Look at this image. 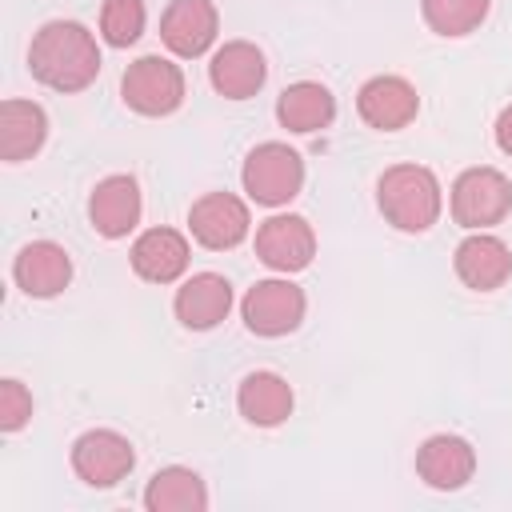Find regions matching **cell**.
<instances>
[{"label":"cell","instance_id":"obj_1","mask_svg":"<svg viewBox=\"0 0 512 512\" xmlns=\"http://www.w3.org/2000/svg\"><path fill=\"white\" fill-rule=\"evenodd\" d=\"M28 68L44 88L56 92H80L100 72V48L96 36L80 20H48L28 48Z\"/></svg>","mask_w":512,"mask_h":512},{"label":"cell","instance_id":"obj_2","mask_svg":"<svg viewBox=\"0 0 512 512\" xmlns=\"http://www.w3.org/2000/svg\"><path fill=\"white\" fill-rule=\"evenodd\" d=\"M376 204L384 220L400 232H428L440 220L444 196L440 180L424 164H392L376 180Z\"/></svg>","mask_w":512,"mask_h":512},{"label":"cell","instance_id":"obj_3","mask_svg":"<svg viewBox=\"0 0 512 512\" xmlns=\"http://www.w3.org/2000/svg\"><path fill=\"white\" fill-rule=\"evenodd\" d=\"M240 180H244L248 200L264 204V208H284L304 188V160L296 148H288L280 140H264L244 156Z\"/></svg>","mask_w":512,"mask_h":512},{"label":"cell","instance_id":"obj_4","mask_svg":"<svg viewBox=\"0 0 512 512\" xmlns=\"http://www.w3.org/2000/svg\"><path fill=\"white\" fill-rule=\"evenodd\" d=\"M120 96L140 116H172L184 104V72L168 56H140L124 68Z\"/></svg>","mask_w":512,"mask_h":512},{"label":"cell","instance_id":"obj_5","mask_svg":"<svg viewBox=\"0 0 512 512\" xmlns=\"http://www.w3.org/2000/svg\"><path fill=\"white\" fill-rule=\"evenodd\" d=\"M448 204H452V220L460 228L484 232L512 212V184L496 168H464L452 184Z\"/></svg>","mask_w":512,"mask_h":512},{"label":"cell","instance_id":"obj_6","mask_svg":"<svg viewBox=\"0 0 512 512\" xmlns=\"http://www.w3.org/2000/svg\"><path fill=\"white\" fill-rule=\"evenodd\" d=\"M304 308H308L304 288L292 284V280H256L244 292V300H240V312H244L248 332L268 336V340L296 332L300 320H304Z\"/></svg>","mask_w":512,"mask_h":512},{"label":"cell","instance_id":"obj_7","mask_svg":"<svg viewBox=\"0 0 512 512\" xmlns=\"http://www.w3.org/2000/svg\"><path fill=\"white\" fill-rule=\"evenodd\" d=\"M136 464V452L128 444V436L112 432V428H92L84 436H76L72 444V472L92 484V488H112L120 484Z\"/></svg>","mask_w":512,"mask_h":512},{"label":"cell","instance_id":"obj_8","mask_svg":"<svg viewBox=\"0 0 512 512\" xmlns=\"http://www.w3.org/2000/svg\"><path fill=\"white\" fill-rule=\"evenodd\" d=\"M188 228H192V240L212 248V252H228L236 248L248 228H252V216H248V204L232 192H204L192 208H188Z\"/></svg>","mask_w":512,"mask_h":512},{"label":"cell","instance_id":"obj_9","mask_svg":"<svg viewBox=\"0 0 512 512\" xmlns=\"http://www.w3.org/2000/svg\"><path fill=\"white\" fill-rule=\"evenodd\" d=\"M256 256L272 268V272H300L312 264L316 256V232L304 216L296 212H280V216H268L260 228H256Z\"/></svg>","mask_w":512,"mask_h":512},{"label":"cell","instance_id":"obj_10","mask_svg":"<svg viewBox=\"0 0 512 512\" xmlns=\"http://www.w3.org/2000/svg\"><path fill=\"white\" fill-rule=\"evenodd\" d=\"M220 12L212 0H172L160 16V40L168 52L196 60L216 44Z\"/></svg>","mask_w":512,"mask_h":512},{"label":"cell","instance_id":"obj_11","mask_svg":"<svg viewBox=\"0 0 512 512\" xmlns=\"http://www.w3.org/2000/svg\"><path fill=\"white\" fill-rule=\"evenodd\" d=\"M356 112L376 132H400L416 120L420 96L404 76H372L356 92Z\"/></svg>","mask_w":512,"mask_h":512},{"label":"cell","instance_id":"obj_12","mask_svg":"<svg viewBox=\"0 0 512 512\" xmlns=\"http://www.w3.org/2000/svg\"><path fill=\"white\" fill-rule=\"evenodd\" d=\"M452 268L464 288L472 292H496L512 276V248L492 232H472L456 244Z\"/></svg>","mask_w":512,"mask_h":512},{"label":"cell","instance_id":"obj_13","mask_svg":"<svg viewBox=\"0 0 512 512\" xmlns=\"http://www.w3.org/2000/svg\"><path fill=\"white\" fill-rule=\"evenodd\" d=\"M140 208H144L140 184H136V176H124V172L104 176V180L92 188V196H88V220H92V228H96L104 240L128 236V232L140 224Z\"/></svg>","mask_w":512,"mask_h":512},{"label":"cell","instance_id":"obj_14","mask_svg":"<svg viewBox=\"0 0 512 512\" xmlns=\"http://www.w3.org/2000/svg\"><path fill=\"white\" fill-rule=\"evenodd\" d=\"M416 472L428 488L436 492H456L472 480L476 472V448L464 440V436H452V432H440V436H428L420 448H416Z\"/></svg>","mask_w":512,"mask_h":512},{"label":"cell","instance_id":"obj_15","mask_svg":"<svg viewBox=\"0 0 512 512\" xmlns=\"http://www.w3.org/2000/svg\"><path fill=\"white\" fill-rule=\"evenodd\" d=\"M208 80L220 96L228 100H248L264 88L268 80V64H264V52L252 44V40H228L212 52V64H208Z\"/></svg>","mask_w":512,"mask_h":512},{"label":"cell","instance_id":"obj_16","mask_svg":"<svg viewBox=\"0 0 512 512\" xmlns=\"http://www.w3.org/2000/svg\"><path fill=\"white\" fill-rule=\"evenodd\" d=\"M12 280L36 296V300H52L68 288L72 280V256L56 244V240H32L16 252L12 260Z\"/></svg>","mask_w":512,"mask_h":512},{"label":"cell","instance_id":"obj_17","mask_svg":"<svg viewBox=\"0 0 512 512\" xmlns=\"http://www.w3.org/2000/svg\"><path fill=\"white\" fill-rule=\"evenodd\" d=\"M172 308H176V320L184 328L208 332V328H216L232 312V284L220 272H196V276H188L176 288Z\"/></svg>","mask_w":512,"mask_h":512},{"label":"cell","instance_id":"obj_18","mask_svg":"<svg viewBox=\"0 0 512 512\" xmlns=\"http://www.w3.org/2000/svg\"><path fill=\"white\" fill-rule=\"evenodd\" d=\"M188 256H192L188 252V240L176 228H148V232L136 236V244L128 252L132 272L140 280H148V284H172V280H180L184 268H188Z\"/></svg>","mask_w":512,"mask_h":512},{"label":"cell","instance_id":"obj_19","mask_svg":"<svg viewBox=\"0 0 512 512\" xmlns=\"http://www.w3.org/2000/svg\"><path fill=\"white\" fill-rule=\"evenodd\" d=\"M292 404H296V396H292V384L280 376V372H248L244 380H240V388H236V408H240V416L248 420V424H256V428H276V424H284L288 416H292Z\"/></svg>","mask_w":512,"mask_h":512},{"label":"cell","instance_id":"obj_20","mask_svg":"<svg viewBox=\"0 0 512 512\" xmlns=\"http://www.w3.org/2000/svg\"><path fill=\"white\" fill-rule=\"evenodd\" d=\"M48 140V116L32 100H4L0 104V156L8 164H20L36 156Z\"/></svg>","mask_w":512,"mask_h":512},{"label":"cell","instance_id":"obj_21","mask_svg":"<svg viewBox=\"0 0 512 512\" xmlns=\"http://www.w3.org/2000/svg\"><path fill=\"white\" fill-rule=\"evenodd\" d=\"M276 120L288 132H320L336 120V96L316 80H296L276 100Z\"/></svg>","mask_w":512,"mask_h":512},{"label":"cell","instance_id":"obj_22","mask_svg":"<svg viewBox=\"0 0 512 512\" xmlns=\"http://www.w3.org/2000/svg\"><path fill=\"white\" fill-rule=\"evenodd\" d=\"M144 508L148 512H204L208 508V488L192 468L168 464L148 480Z\"/></svg>","mask_w":512,"mask_h":512},{"label":"cell","instance_id":"obj_23","mask_svg":"<svg viewBox=\"0 0 512 512\" xmlns=\"http://www.w3.org/2000/svg\"><path fill=\"white\" fill-rule=\"evenodd\" d=\"M492 0H420L424 24L436 36H468L484 24Z\"/></svg>","mask_w":512,"mask_h":512},{"label":"cell","instance_id":"obj_24","mask_svg":"<svg viewBox=\"0 0 512 512\" xmlns=\"http://www.w3.org/2000/svg\"><path fill=\"white\" fill-rule=\"evenodd\" d=\"M144 20H148L144 0H104V8H100V36L112 48H128V44L140 40Z\"/></svg>","mask_w":512,"mask_h":512},{"label":"cell","instance_id":"obj_25","mask_svg":"<svg viewBox=\"0 0 512 512\" xmlns=\"http://www.w3.org/2000/svg\"><path fill=\"white\" fill-rule=\"evenodd\" d=\"M32 416V392L20 380H0V428L20 432Z\"/></svg>","mask_w":512,"mask_h":512},{"label":"cell","instance_id":"obj_26","mask_svg":"<svg viewBox=\"0 0 512 512\" xmlns=\"http://www.w3.org/2000/svg\"><path fill=\"white\" fill-rule=\"evenodd\" d=\"M496 148H500L504 156H512V104L496 116Z\"/></svg>","mask_w":512,"mask_h":512}]
</instances>
